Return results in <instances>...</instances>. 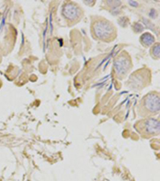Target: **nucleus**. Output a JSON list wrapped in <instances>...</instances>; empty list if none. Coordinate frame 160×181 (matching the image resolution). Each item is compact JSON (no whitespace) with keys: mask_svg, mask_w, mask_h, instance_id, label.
I'll return each mask as SVG.
<instances>
[{"mask_svg":"<svg viewBox=\"0 0 160 181\" xmlns=\"http://www.w3.org/2000/svg\"><path fill=\"white\" fill-rule=\"evenodd\" d=\"M151 55L154 59H158L159 57V44H155L152 46L151 49Z\"/></svg>","mask_w":160,"mask_h":181,"instance_id":"0eeeda50","label":"nucleus"},{"mask_svg":"<svg viewBox=\"0 0 160 181\" xmlns=\"http://www.w3.org/2000/svg\"><path fill=\"white\" fill-rule=\"evenodd\" d=\"M132 69V60L127 52H122L115 58L114 63V73L118 79L125 78Z\"/></svg>","mask_w":160,"mask_h":181,"instance_id":"39448f33","label":"nucleus"},{"mask_svg":"<svg viewBox=\"0 0 160 181\" xmlns=\"http://www.w3.org/2000/svg\"><path fill=\"white\" fill-rule=\"evenodd\" d=\"M151 73L147 69H142L137 70L130 77L127 84L131 85L132 89H142L150 81Z\"/></svg>","mask_w":160,"mask_h":181,"instance_id":"423d86ee","label":"nucleus"},{"mask_svg":"<svg viewBox=\"0 0 160 181\" xmlns=\"http://www.w3.org/2000/svg\"><path fill=\"white\" fill-rule=\"evenodd\" d=\"M61 13L63 19L67 23V25L70 27L75 25L81 21L84 15L82 7L78 3L71 1L64 2L62 7Z\"/></svg>","mask_w":160,"mask_h":181,"instance_id":"20e7f679","label":"nucleus"},{"mask_svg":"<svg viewBox=\"0 0 160 181\" xmlns=\"http://www.w3.org/2000/svg\"><path fill=\"white\" fill-rule=\"evenodd\" d=\"M91 32L93 38L106 43L112 42L117 37V29L114 24L101 16L92 17Z\"/></svg>","mask_w":160,"mask_h":181,"instance_id":"f257e3e1","label":"nucleus"},{"mask_svg":"<svg viewBox=\"0 0 160 181\" xmlns=\"http://www.w3.org/2000/svg\"><path fill=\"white\" fill-rule=\"evenodd\" d=\"M134 126L137 132L143 138H153L159 134L160 122L158 118H144L137 121Z\"/></svg>","mask_w":160,"mask_h":181,"instance_id":"7ed1b4c3","label":"nucleus"},{"mask_svg":"<svg viewBox=\"0 0 160 181\" xmlns=\"http://www.w3.org/2000/svg\"><path fill=\"white\" fill-rule=\"evenodd\" d=\"M160 96L158 92L153 91L141 98L137 105V114L142 118L154 117L159 114Z\"/></svg>","mask_w":160,"mask_h":181,"instance_id":"f03ea898","label":"nucleus"}]
</instances>
